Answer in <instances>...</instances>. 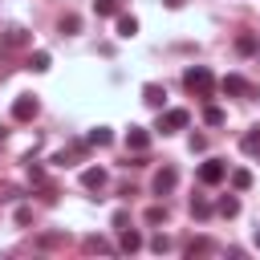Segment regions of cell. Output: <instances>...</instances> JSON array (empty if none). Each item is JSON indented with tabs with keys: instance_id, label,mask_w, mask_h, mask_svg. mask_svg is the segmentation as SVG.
<instances>
[{
	"instance_id": "f546056e",
	"label": "cell",
	"mask_w": 260,
	"mask_h": 260,
	"mask_svg": "<svg viewBox=\"0 0 260 260\" xmlns=\"http://www.w3.org/2000/svg\"><path fill=\"white\" fill-rule=\"evenodd\" d=\"M130 223V211H114V228H126Z\"/></svg>"
},
{
	"instance_id": "d6986e66",
	"label": "cell",
	"mask_w": 260,
	"mask_h": 260,
	"mask_svg": "<svg viewBox=\"0 0 260 260\" xmlns=\"http://www.w3.org/2000/svg\"><path fill=\"white\" fill-rule=\"evenodd\" d=\"M211 211H215V207H211L207 199H191V215H195V219H207Z\"/></svg>"
},
{
	"instance_id": "ac0fdd59",
	"label": "cell",
	"mask_w": 260,
	"mask_h": 260,
	"mask_svg": "<svg viewBox=\"0 0 260 260\" xmlns=\"http://www.w3.org/2000/svg\"><path fill=\"white\" fill-rule=\"evenodd\" d=\"M232 187H236V191H248V187H252V171H244V167L232 171Z\"/></svg>"
},
{
	"instance_id": "8fae6325",
	"label": "cell",
	"mask_w": 260,
	"mask_h": 260,
	"mask_svg": "<svg viewBox=\"0 0 260 260\" xmlns=\"http://www.w3.org/2000/svg\"><path fill=\"white\" fill-rule=\"evenodd\" d=\"M4 45H8V49H24V45H28V28H20V24H12V28L4 32Z\"/></svg>"
},
{
	"instance_id": "e0dca14e",
	"label": "cell",
	"mask_w": 260,
	"mask_h": 260,
	"mask_svg": "<svg viewBox=\"0 0 260 260\" xmlns=\"http://www.w3.org/2000/svg\"><path fill=\"white\" fill-rule=\"evenodd\" d=\"M236 53H244V57H252V53H256V37H252V32H244V37H236Z\"/></svg>"
},
{
	"instance_id": "5b68a950",
	"label": "cell",
	"mask_w": 260,
	"mask_h": 260,
	"mask_svg": "<svg viewBox=\"0 0 260 260\" xmlns=\"http://www.w3.org/2000/svg\"><path fill=\"white\" fill-rule=\"evenodd\" d=\"M146 146H150V130H142V126H130V130H126V150H134V154H146Z\"/></svg>"
},
{
	"instance_id": "7a4b0ae2",
	"label": "cell",
	"mask_w": 260,
	"mask_h": 260,
	"mask_svg": "<svg viewBox=\"0 0 260 260\" xmlns=\"http://www.w3.org/2000/svg\"><path fill=\"white\" fill-rule=\"evenodd\" d=\"M187 122H191V114H187V110H158V130H162V134L183 130Z\"/></svg>"
},
{
	"instance_id": "ffe728a7",
	"label": "cell",
	"mask_w": 260,
	"mask_h": 260,
	"mask_svg": "<svg viewBox=\"0 0 260 260\" xmlns=\"http://www.w3.org/2000/svg\"><path fill=\"white\" fill-rule=\"evenodd\" d=\"M93 12L98 16H118V0H93Z\"/></svg>"
},
{
	"instance_id": "7402d4cb",
	"label": "cell",
	"mask_w": 260,
	"mask_h": 260,
	"mask_svg": "<svg viewBox=\"0 0 260 260\" xmlns=\"http://www.w3.org/2000/svg\"><path fill=\"white\" fill-rule=\"evenodd\" d=\"M85 252H106V256H110V252H114V244H106V240L89 236V240H85Z\"/></svg>"
},
{
	"instance_id": "277c9868",
	"label": "cell",
	"mask_w": 260,
	"mask_h": 260,
	"mask_svg": "<svg viewBox=\"0 0 260 260\" xmlns=\"http://www.w3.org/2000/svg\"><path fill=\"white\" fill-rule=\"evenodd\" d=\"M37 110H41V106H37V98H32V93H20V98L12 102V118H16V122H32V118H37Z\"/></svg>"
},
{
	"instance_id": "83f0119b",
	"label": "cell",
	"mask_w": 260,
	"mask_h": 260,
	"mask_svg": "<svg viewBox=\"0 0 260 260\" xmlns=\"http://www.w3.org/2000/svg\"><path fill=\"white\" fill-rule=\"evenodd\" d=\"M187 252H191V256H195V252H211V240H191Z\"/></svg>"
},
{
	"instance_id": "9c48e42d",
	"label": "cell",
	"mask_w": 260,
	"mask_h": 260,
	"mask_svg": "<svg viewBox=\"0 0 260 260\" xmlns=\"http://www.w3.org/2000/svg\"><path fill=\"white\" fill-rule=\"evenodd\" d=\"M81 187H85V191H102V187H106V171H102V167H85V171H81Z\"/></svg>"
},
{
	"instance_id": "4316f807",
	"label": "cell",
	"mask_w": 260,
	"mask_h": 260,
	"mask_svg": "<svg viewBox=\"0 0 260 260\" xmlns=\"http://www.w3.org/2000/svg\"><path fill=\"white\" fill-rule=\"evenodd\" d=\"M28 179H32V183H45V167H37V162H28Z\"/></svg>"
},
{
	"instance_id": "ba28073f",
	"label": "cell",
	"mask_w": 260,
	"mask_h": 260,
	"mask_svg": "<svg viewBox=\"0 0 260 260\" xmlns=\"http://www.w3.org/2000/svg\"><path fill=\"white\" fill-rule=\"evenodd\" d=\"M219 89H223L228 98H240V93H248V81H244L240 73H228V77H219Z\"/></svg>"
},
{
	"instance_id": "484cf974",
	"label": "cell",
	"mask_w": 260,
	"mask_h": 260,
	"mask_svg": "<svg viewBox=\"0 0 260 260\" xmlns=\"http://www.w3.org/2000/svg\"><path fill=\"white\" fill-rule=\"evenodd\" d=\"M191 150L203 154V150H207V138H203V134H191Z\"/></svg>"
},
{
	"instance_id": "3957f363",
	"label": "cell",
	"mask_w": 260,
	"mask_h": 260,
	"mask_svg": "<svg viewBox=\"0 0 260 260\" xmlns=\"http://www.w3.org/2000/svg\"><path fill=\"white\" fill-rule=\"evenodd\" d=\"M223 175H228V162H223V158H207V162L199 167V183H207V187L223 183Z\"/></svg>"
},
{
	"instance_id": "8992f818",
	"label": "cell",
	"mask_w": 260,
	"mask_h": 260,
	"mask_svg": "<svg viewBox=\"0 0 260 260\" xmlns=\"http://www.w3.org/2000/svg\"><path fill=\"white\" fill-rule=\"evenodd\" d=\"M142 102H146L150 110H162V106H167V89H162L158 81H146V85H142Z\"/></svg>"
},
{
	"instance_id": "2e32d148",
	"label": "cell",
	"mask_w": 260,
	"mask_h": 260,
	"mask_svg": "<svg viewBox=\"0 0 260 260\" xmlns=\"http://www.w3.org/2000/svg\"><path fill=\"white\" fill-rule=\"evenodd\" d=\"M142 219H146V223H167V203H154V207H146V211H142Z\"/></svg>"
},
{
	"instance_id": "9a60e30c",
	"label": "cell",
	"mask_w": 260,
	"mask_h": 260,
	"mask_svg": "<svg viewBox=\"0 0 260 260\" xmlns=\"http://www.w3.org/2000/svg\"><path fill=\"white\" fill-rule=\"evenodd\" d=\"M134 32H138V20H134V16H118V37H122V41H130Z\"/></svg>"
},
{
	"instance_id": "4fadbf2b",
	"label": "cell",
	"mask_w": 260,
	"mask_h": 260,
	"mask_svg": "<svg viewBox=\"0 0 260 260\" xmlns=\"http://www.w3.org/2000/svg\"><path fill=\"white\" fill-rule=\"evenodd\" d=\"M118 248H122V252H138V248H142V236H138L134 228H122V240H118Z\"/></svg>"
},
{
	"instance_id": "4dcf8cb0",
	"label": "cell",
	"mask_w": 260,
	"mask_h": 260,
	"mask_svg": "<svg viewBox=\"0 0 260 260\" xmlns=\"http://www.w3.org/2000/svg\"><path fill=\"white\" fill-rule=\"evenodd\" d=\"M162 4H167V8H183L187 0H162Z\"/></svg>"
},
{
	"instance_id": "7c38bea8",
	"label": "cell",
	"mask_w": 260,
	"mask_h": 260,
	"mask_svg": "<svg viewBox=\"0 0 260 260\" xmlns=\"http://www.w3.org/2000/svg\"><path fill=\"white\" fill-rule=\"evenodd\" d=\"M215 211H219L223 219H236V215H240V199H236V195H219V203H215Z\"/></svg>"
},
{
	"instance_id": "d4e9b609",
	"label": "cell",
	"mask_w": 260,
	"mask_h": 260,
	"mask_svg": "<svg viewBox=\"0 0 260 260\" xmlns=\"http://www.w3.org/2000/svg\"><path fill=\"white\" fill-rule=\"evenodd\" d=\"M150 248H154L158 256H162V252H171V236H162V232H158V236L150 240Z\"/></svg>"
},
{
	"instance_id": "f1b7e54d",
	"label": "cell",
	"mask_w": 260,
	"mask_h": 260,
	"mask_svg": "<svg viewBox=\"0 0 260 260\" xmlns=\"http://www.w3.org/2000/svg\"><path fill=\"white\" fill-rule=\"evenodd\" d=\"M32 219V207H16V223H28Z\"/></svg>"
},
{
	"instance_id": "d6a6232c",
	"label": "cell",
	"mask_w": 260,
	"mask_h": 260,
	"mask_svg": "<svg viewBox=\"0 0 260 260\" xmlns=\"http://www.w3.org/2000/svg\"><path fill=\"white\" fill-rule=\"evenodd\" d=\"M0 138H4V130H0Z\"/></svg>"
},
{
	"instance_id": "603a6c76",
	"label": "cell",
	"mask_w": 260,
	"mask_h": 260,
	"mask_svg": "<svg viewBox=\"0 0 260 260\" xmlns=\"http://www.w3.org/2000/svg\"><path fill=\"white\" fill-rule=\"evenodd\" d=\"M77 28H81V20H77L73 12H69V16H61V32H65V37H73Z\"/></svg>"
},
{
	"instance_id": "cb8c5ba5",
	"label": "cell",
	"mask_w": 260,
	"mask_h": 260,
	"mask_svg": "<svg viewBox=\"0 0 260 260\" xmlns=\"http://www.w3.org/2000/svg\"><path fill=\"white\" fill-rule=\"evenodd\" d=\"M240 146H244L248 154H256V150H260V130H252V134H244V142H240Z\"/></svg>"
},
{
	"instance_id": "1f68e13d",
	"label": "cell",
	"mask_w": 260,
	"mask_h": 260,
	"mask_svg": "<svg viewBox=\"0 0 260 260\" xmlns=\"http://www.w3.org/2000/svg\"><path fill=\"white\" fill-rule=\"evenodd\" d=\"M252 240H256V248H260V228H256V236H252Z\"/></svg>"
},
{
	"instance_id": "6da1fadb",
	"label": "cell",
	"mask_w": 260,
	"mask_h": 260,
	"mask_svg": "<svg viewBox=\"0 0 260 260\" xmlns=\"http://www.w3.org/2000/svg\"><path fill=\"white\" fill-rule=\"evenodd\" d=\"M183 85H187L191 93H199V98H211L215 77H211V69H207V65H191V69L183 73Z\"/></svg>"
},
{
	"instance_id": "5bb4252c",
	"label": "cell",
	"mask_w": 260,
	"mask_h": 260,
	"mask_svg": "<svg viewBox=\"0 0 260 260\" xmlns=\"http://www.w3.org/2000/svg\"><path fill=\"white\" fill-rule=\"evenodd\" d=\"M49 65H53V61H49V53H45V49H37V53H28V69H32V73H45Z\"/></svg>"
},
{
	"instance_id": "30bf717a",
	"label": "cell",
	"mask_w": 260,
	"mask_h": 260,
	"mask_svg": "<svg viewBox=\"0 0 260 260\" xmlns=\"http://www.w3.org/2000/svg\"><path fill=\"white\" fill-rule=\"evenodd\" d=\"M110 142H114V130L110 126H93L85 134V146H110Z\"/></svg>"
},
{
	"instance_id": "44dd1931",
	"label": "cell",
	"mask_w": 260,
	"mask_h": 260,
	"mask_svg": "<svg viewBox=\"0 0 260 260\" xmlns=\"http://www.w3.org/2000/svg\"><path fill=\"white\" fill-rule=\"evenodd\" d=\"M203 122H207V126H223V110H219V106H207V110H203Z\"/></svg>"
},
{
	"instance_id": "52a82bcc",
	"label": "cell",
	"mask_w": 260,
	"mask_h": 260,
	"mask_svg": "<svg viewBox=\"0 0 260 260\" xmlns=\"http://www.w3.org/2000/svg\"><path fill=\"white\" fill-rule=\"evenodd\" d=\"M175 183H179V171H175V167H162V171L154 175V195H171Z\"/></svg>"
}]
</instances>
